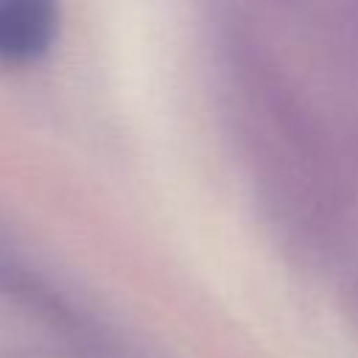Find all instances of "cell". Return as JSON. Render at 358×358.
<instances>
[{
  "label": "cell",
  "instance_id": "cell-1",
  "mask_svg": "<svg viewBox=\"0 0 358 358\" xmlns=\"http://www.w3.org/2000/svg\"><path fill=\"white\" fill-rule=\"evenodd\" d=\"M56 31L53 8L34 0L0 3V59L28 62L48 50Z\"/></svg>",
  "mask_w": 358,
  "mask_h": 358
}]
</instances>
